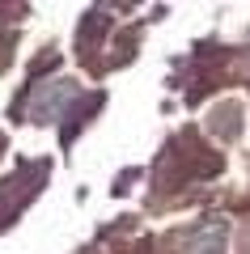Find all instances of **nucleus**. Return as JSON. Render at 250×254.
<instances>
[{"mask_svg": "<svg viewBox=\"0 0 250 254\" xmlns=\"http://www.w3.org/2000/svg\"><path fill=\"white\" fill-rule=\"evenodd\" d=\"M72 98H77V85H72V81H51L47 89L34 93V102H30V115H34L38 123H51V119L64 115V106H68Z\"/></svg>", "mask_w": 250, "mask_h": 254, "instance_id": "1", "label": "nucleus"}, {"mask_svg": "<svg viewBox=\"0 0 250 254\" xmlns=\"http://www.w3.org/2000/svg\"><path fill=\"white\" fill-rule=\"evenodd\" d=\"M187 254H225V225L221 220H208L191 233L187 242Z\"/></svg>", "mask_w": 250, "mask_h": 254, "instance_id": "2", "label": "nucleus"}]
</instances>
